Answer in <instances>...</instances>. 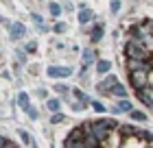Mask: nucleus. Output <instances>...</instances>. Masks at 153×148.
I'll use <instances>...</instances> for the list:
<instances>
[{"label": "nucleus", "mask_w": 153, "mask_h": 148, "mask_svg": "<svg viewBox=\"0 0 153 148\" xmlns=\"http://www.w3.org/2000/svg\"><path fill=\"white\" fill-rule=\"evenodd\" d=\"M118 126L120 124H118L114 118H101V120H92V122H90V131H92L103 144L109 135H112V129H118Z\"/></svg>", "instance_id": "f257e3e1"}, {"label": "nucleus", "mask_w": 153, "mask_h": 148, "mask_svg": "<svg viewBox=\"0 0 153 148\" xmlns=\"http://www.w3.org/2000/svg\"><path fill=\"white\" fill-rule=\"evenodd\" d=\"M129 81L136 89L144 87L149 83V72H142V70H136V72H129Z\"/></svg>", "instance_id": "f03ea898"}, {"label": "nucleus", "mask_w": 153, "mask_h": 148, "mask_svg": "<svg viewBox=\"0 0 153 148\" xmlns=\"http://www.w3.org/2000/svg\"><path fill=\"white\" fill-rule=\"evenodd\" d=\"M136 91H138V98H140V102L153 109V85H151V83H147L144 87L136 89Z\"/></svg>", "instance_id": "7ed1b4c3"}, {"label": "nucleus", "mask_w": 153, "mask_h": 148, "mask_svg": "<svg viewBox=\"0 0 153 148\" xmlns=\"http://www.w3.org/2000/svg\"><path fill=\"white\" fill-rule=\"evenodd\" d=\"M83 126H85V135H83V144H85V148H101V139L90 131V122H85Z\"/></svg>", "instance_id": "20e7f679"}, {"label": "nucleus", "mask_w": 153, "mask_h": 148, "mask_svg": "<svg viewBox=\"0 0 153 148\" xmlns=\"http://www.w3.org/2000/svg\"><path fill=\"white\" fill-rule=\"evenodd\" d=\"M116 83H118V76H116V74H107L105 81H101L99 85H96V89H99L101 94H105V91H109V87L116 85Z\"/></svg>", "instance_id": "39448f33"}, {"label": "nucleus", "mask_w": 153, "mask_h": 148, "mask_svg": "<svg viewBox=\"0 0 153 148\" xmlns=\"http://www.w3.org/2000/svg\"><path fill=\"white\" fill-rule=\"evenodd\" d=\"M70 74H72L70 68H55V66L48 68V76L51 79H64V76H70Z\"/></svg>", "instance_id": "423d86ee"}, {"label": "nucleus", "mask_w": 153, "mask_h": 148, "mask_svg": "<svg viewBox=\"0 0 153 148\" xmlns=\"http://www.w3.org/2000/svg\"><path fill=\"white\" fill-rule=\"evenodd\" d=\"M9 33H11L13 39H20V37H24V35H26V26L20 24V22H13V24L9 26Z\"/></svg>", "instance_id": "0eeeda50"}, {"label": "nucleus", "mask_w": 153, "mask_h": 148, "mask_svg": "<svg viewBox=\"0 0 153 148\" xmlns=\"http://www.w3.org/2000/svg\"><path fill=\"white\" fill-rule=\"evenodd\" d=\"M107 94H109V96H116V98H125V96H127V87L120 85V83H116V85L109 87Z\"/></svg>", "instance_id": "6e6552de"}, {"label": "nucleus", "mask_w": 153, "mask_h": 148, "mask_svg": "<svg viewBox=\"0 0 153 148\" xmlns=\"http://www.w3.org/2000/svg\"><path fill=\"white\" fill-rule=\"evenodd\" d=\"M109 70H112V61H107V59H99L96 61V72L99 74H107Z\"/></svg>", "instance_id": "1a4fd4ad"}, {"label": "nucleus", "mask_w": 153, "mask_h": 148, "mask_svg": "<svg viewBox=\"0 0 153 148\" xmlns=\"http://www.w3.org/2000/svg\"><path fill=\"white\" fill-rule=\"evenodd\" d=\"M90 20H92V11H90L85 4H81V11H79V22H81V24H88Z\"/></svg>", "instance_id": "9d476101"}, {"label": "nucleus", "mask_w": 153, "mask_h": 148, "mask_svg": "<svg viewBox=\"0 0 153 148\" xmlns=\"http://www.w3.org/2000/svg\"><path fill=\"white\" fill-rule=\"evenodd\" d=\"M81 63H83V68H88V66H92V63L96 61V54L92 52V50H83V54H81Z\"/></svg>", "instance_id": "9b49d317"}, {"label": "nucleus", "mask_w": 153, "mask_h": 148, "mask_svg": "<svg viewBox=\"0 0 153 148\" xmlns=\"http://www.w3.org/2000/svg\"><path fill=\"white\" fill-rule=\"evenodd\" d=\"M90 39H92L94 44H96V41H101V39H103V24H96L94 29H92V33H90Z\"/></svg>", "instance_id": "f8f14e48"}, {"label": "nucleus", "mask_w": 153, "mask_h": 148, "mask_svg": "<svg viewBox=\"0 0 153 148\" xmlns=\"http://www.w3.org/2000/svg\"><path fill=\"white\" fill-rule=\"evenodd\" d=\"M83 135H85V126H74V129H72V133H70V135H68V137H70V139H83Z\"/></svg>", "instance_id": "ddd939ff"}, {"label": "nucleus", "mask_w": 153, "mask_h": 148, "mask_svg": "<svg viewBox=\"0 0 153 148\" xmlns=\"http://www.w3.org/2000/svg\"><path fill=\"white\" fill-rule=\"evenodd\" d=\"M18 105H20V109L29 107V94H26V91H20L18 94Z\"/></svg>", "instance_id": "4468645a"}, {"label": "nucleus", "mask_w": 153, "mask_h": 148, "mask_svg": "<svg viewBox=\"0 0 153 148\" xmlns=\"http://www.w3.org/2000/svg\"><path fill=\"white\" fill-rule=\"evenodd\" d=\"M64 148H85V144H83V139H66V146Z\"/></svg>", "instance_id": "2eb2a0df"}, {"label": "nucleus", "mask_w": 153, "mask_h": 148, "mask_svg": "<svg viewBox=\"0 0 153 148\" xmlns=\"http://www.w3.org/2000/svg\"><path fill=\"white\" fill-rule=\"evenodd\" d=\"M129 113H131V118H134L136 122H144V120H147V113H142V111H138V109H131Z\"/></svg>", "instance_id": "dca6fc26"}, {"label": "nucleus", "mask_w": 153, "mask_h": 148, "mask_svg": "<svg viewBox=\"0 0 153 148\" xmlns=\"http://www.w3.org/2000/svg\"><path fill=\"white\" fill-rule=\"evenodd\" d=\"M136 137L144 139V142H153V133H149V131H136Z\"/></svg>", "instance_id": "f3484780"}, {"label": "nucleus", "mask_w": 153, "mask_h": 148, "mask_svg": "<svg viewBox=\"0 0 153 148\" xmlns=\"http://www.w3.org/2000/svg\"><path fill=\"white\" fill-rule=\"evenodd\" d=\"M46 105H48V109H51L53 113H55V111H59V107H61V102L57 100V98H51V100H48Z\"/></svg>", "instance_id": "a211bd4d"}, {"label": "nucleus", "mask_w": 153, "mask_h": 148, "mask_svg": "<svg viewBox=\"0 0 153 148\" xmlns=\"http://www.w3.org/2000/svg\"><path fill=\"white\" fill-rule=\"evenodd\" d=\"M72 96L76 98V100H81V102H85V105H88V96L83 94L81 89H76V87H74V89H72Z\"/></svg>", "instance_id": "6ab92c4d"}, {"label": "nucleus", "mask_w": 153, "mask_h": 148, "mask_svg": "<svg viewBox=\"0 0 153 148\" xmlns=\"http://www.w3.org/2000/svg\"><path fill=\"white\" fill-rule=\"evenodd\" d=\"M116 107H118V109H120V111H131V109H134V107H131V102L127 100V98H123V100H120V102H118V105H116Z\"/></svg>", "instance_id": "aec40b11"}, {"label": "nucleus", "mask_w": 153, "mask_h": 148, "mask_svg": "<svg viewBox=\"0 0 153 148\" xmlns=\"http://www.w3.org/2000/svg\"><path fill=\"white\" fill-rule=\"evenodd\" d=\"M70 107H72V111H81L83 107H85V102H81V100L74 98V100H70Z\"/></svg>", "instance_id": "412c9836"}, {"label": "nucleus", "mask_w": 153, "mask_h": 148, "mask_svg": "<svg viewBox=\"0 0 153 148\" xmlns=\"http://www.w3.org/2000/svg\"><path fill=\"white\" fill-rule=\"evenodd\" d=\"M24 111H26V113H29V118H31V120H37V118H39L37 109H35V107H31V105H29V107H26Z\"/></svg>", "instance_id": "4be33fe9"}, {"label": "nucleus", "mask_w": 153, "mask_h": 148, "mask_svg": "<svg viewBox=\"0 0 153 148\" xmlns=\"http://www.w3.org/2000/svg\"><path fill=\"white\" fill-rule=\"evenodd\" d=\"M48 9H51V13H53L55 18H57V15H61V7H59L57 2H51V7H48Z\"/></svg>", "instance_id": "5701e85b"}, {"label": "nucleus", "mask_w": 153, "mask_h": 148, "mask_svg": "<svg viewBox=\"0 0 153 148\" xmlns=\"http://www.w3.org/2000/svg\"><path fill=\"white\" fill-rule=\"evenodd\" d=\"M51 122H53V124H59V122H64V116L55 111V113H53V118H51Z\"/></svg>", "instance_id": "b1692460"}, {"label": "nucleus", "mask_w": 153, "mask_h": 148, "mask_svg": "<svg viewBox=\"0 0 153 148\" xmlns=\"http://www.w3.org/2000/svg\"><path fill=\"white\" fill-rule=\"evenodd\" d=\"M53 31H55V33H66V24H64V22H57V24L53 26Z\"/></svg>", "instance_id": "393cba45"}, {"label": "nucleus", "mask_w": 153, "mask_h": 148, "mask_svg": "<svg viewBox=\"0 0 153 148\" xmlns=\"http://www.w3.org/2000/svg\"><path fill=\"white\" fill-rule=\"evenodd\" d=\"M109 7H112V13H118V11H120V0H112Z\"/></svg>", "instance_id": "a878e982"}, {"label": "nucleus", "mask_w": 153, "mask_h": 148, "mask_svg": "<svg viewBox=\"0 0 153 148\" xmlns=\"http://www.w3.org/2000/svg\"><path fill=\"white\" fill-rule=\"evenodd\" d=\"M37 50V41H29L26 44V52H35Z\"/></svg>", "instance_id": "bb28decb"}, {"label": "nucleus", "mask_w": 153, "mask_h": 148, "mask_svg": "<svg viewBox=\"0 0 153 148\" xmlns=\"http://www.w3.org/2000/svg\"><path fill=\"white\" fill-rule=\"evenodd\" d=\"M20 139H22V142H26V144L31 142V137H29V133H26V131H20Z\"/></svg>", "instance_id": "cd10ccee"}, {"label": "nucleus", "mask_w": 153, "mask_h": 148, "mask_svg": "<svg viewBox=\"0 0 153 148\" xmlns=\"http://www.w3.org/2000/svg\"><path fill=\"white\" fill-rule=\"evenodd\" d=\"M55 91H57V94H66L68 87H66V85H55Z\"/></svg>", "instance_id": "c85d7f7f"}, {"label": "nucleus", "mask_w": 153, "mask_h": 148, "mask_svg": "<svg viewBox=\"0 0 153 148\" xmlns=\"http://www.w3.org/2000/svg\"><path fill=\"white\" fill-rule=\"evenodd\" d=\"M33 22H37V24H44V18H42V15H37V13H33Z\"/></svg>", "instance_id": "c756f323"}, {"label": "nucleus", "mask_w": 153, "mask_h": 148, "mask_svg": "<svg viewBox=\"0 0 153 148\" xmlns=\"http://www.w3.org/2000/svg\"><path fill=\"white\" fill-rule=\"evenodd\" d=\"M92 107H94L96 111H101V113H103V111H105V107H103L101 102H92Z\"/></svg>", "instance_id": "7c9ffc66"}, {"label": "nucleus", "mask_w": 153, "mask_h": 148, "mask_svg": "<svg viewBox=\"0 0 153 148\" xmlns=\"http://www.w3.org/2000/svg\"><path fill=\"white\" fill-rule=\"evenodd\" d=\"M18 59H20V63H24V61H26V54H24V52H20V50H18Z\"/></svg>", "instance_id": "2f4dec72"}, {"label": "nucleus", "mask_w": 153, "mask_h": 148, "mask_svg": "<svg viewBox=\"0 0 153 148\" xmlns=\"http://www.w3.org/2000/svg\"><path fill=\"white\" fill-rule=\"evenodd\" d=\"M4 142H7V137H4V135H0V146H2Z\"/></svg>", "instance_id": "473e14b6"}]
</instances>
